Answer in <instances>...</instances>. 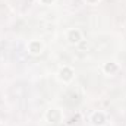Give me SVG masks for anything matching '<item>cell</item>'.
Wrapping results in <instances>:
<instances>
[{
  "label": "cell",
  "instance_id": "ba28073f",
  "mask_svg": "<svg viewBox=\"0 0 126 126\" xmlns=\"http://www.w3.org/2000/svg\"><path fill=\"white\" fill-rule=\"evenodd\" d=\"M85 1H87V4H91V6H95V4H97V3H98L100 0H85Z\"/></svg>",
  "mask_w": 126,
  "mask_h": 126
},
{
  "label": "cell",
  "instance_id": "8992f818",
  "mask_svg": "<svg viewBox=\"0 0 126 126\" xmlns=\"http://www.w3.org/2000/svg\"><path fill=\"white\" fill-rule=\"evenodd\" d=\"M119 70H120V66L114 60H109V62H106L103 64V72L106 75H116Z\"/></svg>",
  "mask_w": 126,
  "mask_h": 126
},
{
  "label": "cell",
  "instance_id": "3957f363",
  "mask_svg": "<svg viewBox=\"0 0 126 126\" xmlns=\"http://www.w3.org/2000/svg\"><path fill=\"white\" fill-rule=\"evenodd\" d=\"M27 50L32 56H40L44 51V43L41 40H30L27 44Z\"/></svg>",
  "mask_w": 126,
  "mask_h": 126
},
{
  "label": "cell",
  "instance_id": "52a82bcc",
  "mask_svg": "<svg viewBox=\"0 0 126 126\" xmlns=\"http://www.w3.org/2000/svg\"><path fill=\"white\" fill-rule=\"evenodd\" d=\"M56 0H40V3L41 4H46V6H50V4H53Z\"/></svg>",
  "mask_w": 126,
  "mask_h": 126
},
{
  "label": "cell",
  "instance_id": "7a4b0ae2",
  "mask_svg": "<svg viewBox=\"0 0 126 126\" xmlns=\"http://www.w3.org/2000/svg\"><path fill=\"white\" fill-rule=\"evenodd\" d=\"M66 40H67V43L72 44V46L79 44V43L84 40L82 31H81L79 28H70V30H67V31H66Z\"/></svg>",
  "mask_w": 126,
  "mask_h": 126
},
{
  "label": "cell",
  "instance_id": "5b68a950",
  "mask_svg": "<svg viewBox=\"0 0 126 126\" xmlns=\"http://www.w3.org/2000/svg\"><path fill=\"white\" fill-rule=\"evenodd\" d=\"M90 122L94 126H104L107 123V114L103 111V110H97L91 114L90 117Z\"/></svg>",
  "mask_w": 126,
  "mask_h": 126
},
{
  "label": "cell",
  "instance_id": "277c9868",
  "mask_svg": "<svg viewBox=\"0 0 126 126\" xmlns=\"http://www.w3.org/2000/svg\"><path fill=\"white\" fill-rule=\"evenodd\" d=\"M73 76H75V70H73L70 66H67V64L62 66V67L59 69V72H57V78H59L62 82H64V84L70 82V81L73 79Z\"/></svg>",
  "mask_w": 126,
  "mask_h": 126
},
{
  "label": "cell",
  "instance_id": "6da1fadb",
  "mask_svg": "<svg viewBox=\"0 0 126 126\" xmlns=\"http://www.w3.org/2000/svg\"><path fill=\"white\" fill-rule=\"evenodd\" d=\"M46 120L48 122V123H51V125H57V123H60L63 120V113L60 109H57V107H51V109H48L47 111H46Z\"/></svg>",
  "mask_w": 126,
  "mask_h": 126
}]
</instances>
